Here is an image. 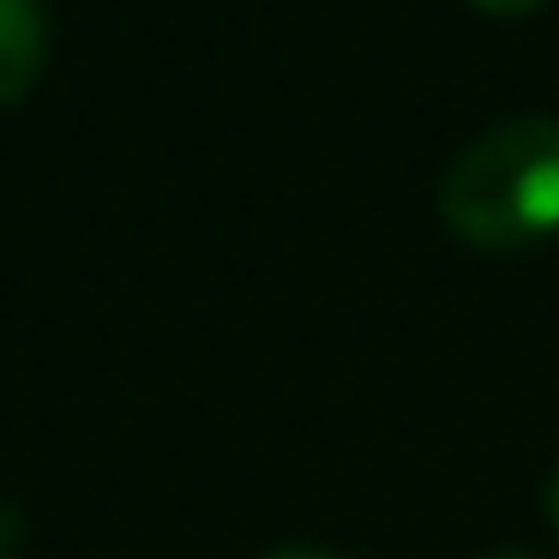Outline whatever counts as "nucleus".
Instances as JSON below:
<instances>
[{
    "label": "nucleus",
    "instance_id": "f257e3e1",
    "mask_svg": "<svg viewBox=\"0 0 559 559\" xmlns=\"http://www.w3.org/2000/svg\"><path fill=\"white\" fill-rule=\"evenodd\" d=\"M439 211L457 241L523 253L559 235V121L511 115L457 151L439 181Z\"/></svg>",
    "mask_w": 559,
    "mask_h": 559
},
{
    "label": "nucleus",
    "instance_id": "f03ea898",
    "mask_svg": "<svg viewBox=\"0 0 559 559\" xmlns=\"http://www.w3.org/2000/svg\"><path fill=\"white\" fill-rule=\"evenodd\" d=\"M43 49H49V19L37 0H0V109L37 85Z\"/></svg>",
    "mask_w": 559,
    "mask_h": 559
},
{
    "label": "nucleus",
    "instance_id": "7ed1b4c3",
    "mask_svg": "<svg viewBox=\"0 0 559 559\" xmlns=\"http://www.w3.org/2000/svg\"><path fill=\"white\" fill-rule=\"evenodd\" d=\"M259 559H337V554H325V547H307V542H289V547H271V554H259Z\"/></svg>",
    "mask_w": 559,
    "mask_h": 559
},
{
    "label": "nucleus",
    "instance_id": "20e7f679",
    "mask_svg": "<svg viewBox=\"0 0 559 559\" xmlns=\"http://www.w3.org/2000/svg\"><path fill=\"white\" fill-rule=\"evenodd\" d=\"M542 511H547V523L559 530V463H554V475H547V487H542Z\"/></svg>",
    "mask_w": 559,
    "mask_h": 559
},
{
    "label": "nucleus",
    "instance_id": "39448f33",
    "mask_svg": "<svg viewBox=\"0 0 559 559\" xmlns=\"http://www.w3.org/2000/svg\"><path fill=\"white\" fill-rule=\"evenodd\" d=\"M469 7H481V13H530L542 0H469Z\"/></svg>",
    "mask_w": 559,
    "mask_h": 559
},
{
    "label": "nucleus",
    "instance_id": "423d86ee",
    "mask_svg": "<svg viewBox=\"0 0 559 559\" xmlns=\"http://www.w3.org/2000/svg\"><path fill=\"white\" fill-rule=\"evenodd\" d=\"M487 559H530V554H487Z\"/></svg>",
    "mask_w": 559,
    "mask_h": 559
}]
</instances>
